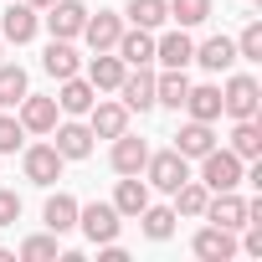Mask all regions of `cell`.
I'll use <instances>...</instances> for the list:
<instances>
[{
	"label": "cell",
	"mask_w": 262,
	"mask_h": 262,
	"mask_svg": "<svg viewBox=\"0 0 262 262\" xmlns=\"http://www.w3.org/2000/svg\"><path fill=\"white\" fill-rule=\"evenodd\" d=\"M36 26H41L36 6H26V0L16 6V0H11V6H6V16H0V41H16V47H26V41L36 36Z\"/></svg>",
	"instance_id": "52a82bcc"
},
{
	"label": "cell",
	"mask_w": 262,
	"mask_h": 262,
	"mask_svg": "<svg viewBox=\"0 0 262 262\" xmlns=\"http://www.w3.org/2000/svg\"><path fill=\"white\" fill-rule=\"evenodd\" d=\"M175 149L185 155V160H201L206 149H216V134H211V123H201V118H190L180 134H175Z\"/></svg>",
	"instance_id": "484cf974"
},
{
	"label": "cell",
	"mask_w": 262,
	"mask_h": 262,
	"mask_svg": "<svg viewBox=\"0 0 262 262\" xmlns=\"http://www.w3.org/2000/svg\"><path fill=\"white\" fill-rule=\"evenodd\" d=\"M185 93H190L185 67H165V72L155 77V103H165V108H185Z\"/></svg>",
	"instance_id": "603a6c76"
},
{
	"label": "cell",
	"mask_w": 262,
	"mask_h": 262,
	"mask_svg": "<svg viewBox=\"0 0 262 262\" xmlns=\"http://www.w3.org/2000/svg\"><path fill=\"white\" fill-rule=\"evenodd\" d=\"M93 103H98V88H93L88 77H62V93H57V108H62V113L77 118V113H88Z\"/></svg>",
	"instance_id": "ffe728a7"
},
{
	"label": "cell",
	"mask_w": 262,
	"mask_h": 262,
	"mask_svg": "<svg viewBox=\"0 0 262 262\" xmlns=\"http://www.w3.org/2000/svg\"><path fill=\"white\" fill-rule=\"evenodd\" d=\"M190 247H195V257H206V262H226V257H236V236H231L226 226H216V221H211L206 231H195Z\"/></svg>",
	"instance_id": "9a60e30c"
},
{
	"label": "cell",
	"mask_w": 262,
	"mask_h": 262,
	"mask_svg": "<svg viewBox=\"0 0 262 262\" xmlns=\"http://www.w3.org/2000/svg\"><path fill=\"white\" fill-rule=\"evenodd\" d=\"M134 221H144V236H149V242H170L180 216H175V206H144Z\"/></svg>",
	"instance_id": "83f0119b"
},
{
	"label": "cell",
	"mask_w": 262,
	"mask_h": 262,
	"mask_svg": "<svg viewBox=\"0 0 262 262\" xmlns=\"http://www.w3.org/2000/svg\"><path fill=\"white\" fill-rule=\"evenodd\" d=\"M113 52L123 57V67H144V62H155V31H144V26H123V36L113 41Z\"/></svg>",
	"instance_id": "8fae6325"
},
{
	"label": "cell",
	"mask_w": 262,
	"mask_h": 262,
	"mask_svg": "<svg viewBox=\"0 0 262 262\" xmlns=\"http://www.w3.org/2000/svg\"><path fill=\"white\" fill-rule=\"evenodd\" d=\"M185 113L201 118V123H216V118H221V88H216V82L190 88V93H185Z\"/></svg>",
	"instance_id": "cb8c5ba5"
},
{
	"label": "cell",
	"mask_w": 262,
	"mask_h": 262,
	"mask_svg": "<svg viewBox=\"0 0 262 262\" xmlns=\"http://www.w3.org/2000/svg\"><path fill=\"white\" fill-rule=\"evenodd\" d=\"M52 144L62 160H88L93 155V128L88 123H57L52 128Z\"/></svg>",
	"instance_id": "4fadbf2b"
},
{
	"label": "cell",
	"mask_w": 262,
	"mask_h": 262,
	"mask_svg": "<svg viewBox=\"0 0 262 262\" xmlns=\"http://www.w3.org/2000/svg\"><path fill=\"white\" fill-rule=\"evenodd\" d=\"M118 93H123V108H128V113L155 108V72H149V62H144V67H134V72H123Z\"/></svg>",
	"instance_id": "9c48e42d"
},
{
	"label": "cell",
	"mask_w": 262,
	"mask_h": 262,
	"mask_svg": "<svg viewBox=\"0 0 262 262\" xmlns=\"http://www.w3.org/2000/svg\"><path fill=\"white\" fill-rule=\"evenodd\" d=\"M236 57H247V62H262V21H247V31L236 36Z\"/></svg>",
	"instance_id": "e575fe53"
},
{
	"label": "cell",
	"mask_w": 262,
	"mask_h": 262,
	"mask_svg": "<svg viewBox=\"0 0 262 262\" xmlns=\"http://www.w3.org/2000/svg\"><path fill=\"white\" fill-rule=\"evenodd\" d=\"M242 170H247V160H236L231 149H206L201 155V185L206 190H236Z\"/></svg>",
	"instance_id": "7a4b0ae2"
},
{
	"label": "cell",
	"mask_w": 262,
	"mask_h": 262,
	"mask_svg": "<svg viewBox=\"0 0 262 262\" xmlns=\"http://www.w3.org/2000/svg\"><path fill=\"white\" fill-rule=\"evenodd\" d=\"M226 149H231L236 160H257V155H262V123H257V118H236Z\"/></svg>",
	"instance_id": "4316f807"
},
{
	"label": "cell",
	"mask_w": 262,
	"mask_h": 262,
	"mask_svg": "<svg viewBox=\"0 0 262 262\" xmlns=\"http://www.w3.org/2000/svg\"><path fill=\"white\" fill-rule=\"evenodd\" d=\"M144 206H149V180L123 175V180H118V190H113V211H118V216H139Z\"/></svg>",
	"instance_id": "44dd1931"
},
{
	"label": "cell",
	"mask_w": 262,
	"mask_h": 262,
	"mask_svg": "<svg viewBox=\"0 0 262 262\" xmlns=\"http://www.w3.org/2000/svg\"><path fill=\"white\" fill-rule=\"evenodd\" d=\"M206 201H211V190L201 180H185L175 190V216H206Z\"/></svg>",
	"instance_id": "f546056e"
},
{
	"label": "cell",
	"mask_w": 262,
	"mask_h": 262,
	"mask_svg": "<svg viewBox=\"0 0 262 262\" xmlns=\"http://www.w3.org/2000/svg\"><path fill=\"white\" fill-rule=\"evenodd\" d=\"M206 216H211L216 226L236 231V226H247V201H242L236 190H211V201H206Z\"/></svg>",
	"instance_id": "7c38bea8"
},
{
	"label": "cell",
	"mask_w": 262,
	"mask_h": 262,
	"mask_svg": "<svg viewBox=\"0 0 262 262\" xmlns=\"http://www.w3.org/2000/svg\"><path fill=\"white\" fill-rule=\"evenodd\" d=\"M41 67H47V72L62 82V77H77L82 57H77V47H72V41H57V36H52V47L41 52Z\"/></svg>",
	"instance_id": "7402d4cb"
},
{
	"label": "cell",
	"mask_w": 262,
	"mask_h": 262,
	"mask_svg": "<svg viewBox=\"0 0 262 262\" xmlns=\"http://www.w3.org/2000/svg\"><path fill=\"white\" fill-rule=\"evenodd\" d=\"M128 26H144V31H160L165 21H170V6L165 0H128Z\"/></svg>",
	"instance_id": "f1b7e54d"
},
{
	"label": "cell",
	"mask_w": 262,
	"mask_h": 262,
	"mask_svg": "<svg viewBox=\"0 0 262 262\" xmlns=\"http://www.w3.org/2000/svg\"><path fill=\"white\" fill-rule=\"evenodd\" d=\"M21 128H26V134H52V128H57V98H36V93H26L21 103Z\"/></svg>",
	"instance_id": "30bf717a"
},
{
	"label": "cell",
	"mask_w": 262,
	"mask_h": 262,
	"mask_svg": "<svg viewBox=\"0 0 262 262\" xmlns=\"http://www.w3.org/2000/svg\"><path fill=\"white\" fill-rule=\"evenodd\" d=\"M252 6H257V0H252Z\"/></svg>",
	"instance_id": "ab89813d"
},
{
	"label": "cell",
	"mask_w": 262,
	"mask_h": 262,
	"mask_svg": "<svg viewBox=\"0 0 262 262\" xmlns=\"http://www.w3.org/2000/svg\"><path fill=\"white\" fill-rule=\"evenodd\" d=\"M21 144H26V128H21V118L0 113V155H16Z\"/></svg>",
	"instance_id": "836d02e7"
},
{
	"label": "cell",
	"mask_w": 262,
	"mask_h": 262,
	"mask_svg": "<svg viewBox=\"0 0 262 262\" xmlns=\"http://www.w3.org/2000/svg\"><path fill=\"white\" fill-rule=\"evenodd\" d=\"M123 57H113V52H93V67H88V82L98 88V93H118V82H123Z\"/></svg>",
	"instance_id": "d6986e66"
},
{
	"label": "cell",
	"mask_w": 262,
	"mask_h": 262,
	"mask_svg": "<svg viewBox=\"0 0 262 262\" xmlns=\"http://www.w3.org/2000/svg\"><path fill=\"white\" fill-rule=\"evenodd\" d=\"M0 52H6V41H0Z\"/></svg>",
	"instance_id": "f35d334b"
},
{
	"label": "cell",
	"mask_w": 262,
	"mask_h": 262,
	"mask_svg": "<svg viewBox=\"0 0 262 262\" xmlns=\"http://www.w3.org/2000/svg\"><path fill=\"white\" fill-rule=\"evenodd\" d=\"M77 226H82V236L93 242V247H103V242H118V211H113V201H93V206H77Z\"/></svg>",
	"instance_id": "3957f363"
},
{
	"label": "cell",
	"mask_w": 262,
	"mask_h": 262,
	"mask_svg": "<svg viewBox=\"0 0 262 262\" xmlns=\"http://www.w3.org/2000/svg\"><path fill=\"white\" fill-rule=\"evenodd\" d=\"M123 36V16L118 11H88V21H82V41L93 47V52H113V41Z\"/></svg>",
	"instance_id": "ba28073f"
},
{
	"label": "cell",
	"mask_w": 262,
	"mask_h": 262,
	"mask_svg": "<svg viewBox=\"0 0 262 262\" xmlns=\"http://www.w3.org/2000/svg\"><path fill=\"white\" fill-rule=\"evenodd\" d=\"M144 160H149V144H144V139H134V134L123 128V134L113 139V170H118V175H139V170H144Z\"/></svg>",
	"instance_id": "e0dca14e"
},
{
	"label": "cell",
	"mask_w": 262,
	"mask_h": 262,
	"mask_svg": "<svg viewBox=\"0 0 262 262\" xmlns=\"http://www.w3.org/2000/svg\"><path fill=\"white\" fill-rule=\"evenodd\" d=\"M26 6H36V11H47V6H52V0H26Z\"/></svg>",
	"instance_id": "74e56055"
},
{
	"label": "cell",
	"mask_w": 262,
	"mask_h": 262,
	"mask_svg": "<svg viewBox=\"0 0 262 262\" xmlns=\"http://www.w3.org/2000/svg\"><path fill=\"white\" fill-rule=\"evenodd\" d=\"M26 98V72L16 62H0V108H16Z\"/></svg>",
	"instance_id": "4dcf8cb0"
},
{
	"label": "cell",
	"mask_w": 262,
	"mask_h": 262,
	"mask_svg": "<svg viewBox=\"0 0 262 262\" xmlns=\"http://www.w3.org/2000/svg\"><path fill=\"white\" fill-rule=\"evenodd\" d=\"M41 221H47V231H72L77 226V201L67 195V190H57V195H47V206H41Z\"/></svg>",
	"instance_id": "d4e9b609"
},
{
	"label": "cell",
	"mask_w": 262,
	"mask_h": 262,
	"mask_svg": "<svg viewBox=\"0 0 262 262\" xmlns=\"http://www.w3.org/2000/svg\"><path fill=\"white\" fill-rule=\"evenodd\" d=\"M252 257H262V221H247V242H242Z\"/></svg>",
	"instance_id": "8d00e7d4"
},
{
	"label": "cell",
	"mask_w": 262,
	"mask_h": 262,
	"mask_svg": "<svg viewBox=\"0 0 262 262\" xmlns=\"http://www.w3.org/2000/svg\"><path fill=\"white\" fill-rule=\"evenodd\" d=\"M82 21H88V6H82V0H52V6H47V31H52L57 41L82 36Z\"/></svg>",
	"instance_id": "8992f818"
},
{
	"label": "cell",
	"mask_w": 262,
	"mask_h": 262,
	"mask_svg": "<svg viewBox=\"0 0 262 262\" xmlns=\"http://www.w3.org/2000/svg\"><path fill=\"white\" fill-rule=\"evenodd\" d=\"M21 165H26V180H31V185H57L67 160L57 155V144H31V149L21 155Z\"/></svg>",
	"instance_id": "5b68a950"
},
{
	"label": "cell",
	"mask_w": 262,
	"mask_h": 262,
	"mask_svg": "<svg viewBox=\"0 0 262 262\" xmlns=\"http://www.w3.org/2000/svg\"><path fill=\"white\" fill-rule=\"evenodd\" d=\"M165 6H170V21L175 26H201V21H211V0H165Z\"/></svg>",
	"instance_id": "1f68e13d"
},
{
	"label": "cell",
	"mask_w": 262,
	"mask_h": 262,
	"mask_svg": "<svg viewBox=\"0 0 262 262\" xmlns=\"http://www.w3.org/2000/svg\"><path fill=\"white\" fill-rule=\"evenodd\" d=\"M16 221H21V195L0 190V226H16Z\"/></svg>",
	"instance_id": "d590c367"
},
{
	"label": "cell",
	"mask_w": 262,
	"mask_h": 262,
	"mask_svg": "<svg viewBox=\"0 0 262 262\" xmlns=\"http://www.w3.org/2000/svg\"><path fill=\"white\" fill-rule=\"evenodd\" d=\"M190 57H195V41H190L185 26H175V31H165L155 41V62H165V67H185Z\"/></svg>",
	"instance_id": "2e32d148"
},
{
	"label": "cell",
	"mask_w": 262,
	"mask_h": 262,
	"mask_svg": "<svg viewBox=\"0 0 262 262\" xmlns=\"http://www.w3.org/2000/svg\"><path fill=\"white\" fill-rule=\"evenodd\" d=\"M257 108H262V88H257V77L236 72V77L221 88V113H231V118H257Z\"/></svg>",
	"instance_id": "277c9868"
},
{
	"label": "cell",
	"mask_w": 262,
	"mask_h": 262,
	"mask_svg": "<svg viewBox=\"0 0 262 262\" xmlns=\"http://www.w3.org/2000/svg\"><path fill=\"white\" fill-rule=\"evenodd\" d=\"M88 128H93V139H118L128 128V108L123 103H93L88 108Z\"/></svg>",
	"instance_id": "5bb4252c"
},
{
	"label": "cell",
	"mask_w": 262,
	"mask_h": 262,
	"mask_svg": "<svg viewBox=\"0 0 262 262\" xmlns=\"http://www.w3.org/2000/svg\"><path fill=\"white\" fill-rule=\"evenodd\" d=\"M21 257H26V262H52V257H57V231L26 236V242H21Z\"/></svg>",
	"instance_id": "d6a6232c"
},
{
	"label": "cell",
	"mask_w": 262,
	"mask_h": 262,
	"mask_svg": "<svg viewBox=\"0 0 262 262\" xmlns=\"http://www.w3.org/2000/svg\"><path fill=\"white\" fill-rule=\"evenodd\" d=\"M190 62H201L206 72H226V67L236 62V41H231V36H206V41L195 47Z\"/></svg>",
	"instance_id": "ac0fdd59"
},
{
	"label": "cell",
	"mask_w": 262,
	"mask_h": 262,
	"mask_svg": "<svg viewBox=\"0 0 262 262\" xmlns=\"http://www.w3.org/2000/svg\"><path fill=\"white\" fill-rule=\"evenodd\" d=\"M144 175H149V185H155V190L175 195V190L190 180V160H185L180 149H160V155H149V160H144Z\"/></svg>",
	"instance_id": "6da1fadb"
}]
</instances>
